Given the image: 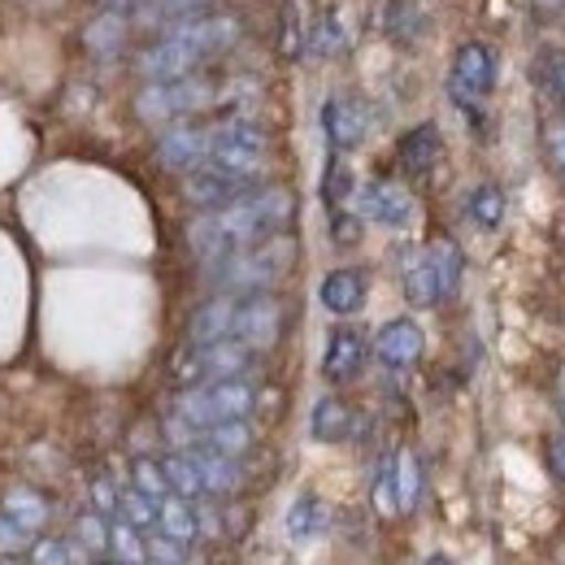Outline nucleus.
<instances>
[{
	"label": "nucleus",
	"instance_id": "25",
	"mask_svg": "<svg viewBox=\"0 0 565 565\" xmlns=\"http://www.w3.org/2000/svg\"><path fill=\"white\" fill-rule=\"evenodd\" d=\"M161 466H166V479H170V492L183 495V500H205V479H201V470H196V461H192V452H170V457H161Z\"/></svg>",
	"mask_w": 565,
	"mask_h": 565
},
{
	"label": "nucleus",
	"instance_id": "13",
	"mask_svg": "<svg viewBox=\"0 0 565 565\" xmlns=\"http://www.w3.org/2000/svg\"><path fill=\"white\" fill-rule=\"evenodd\" d=\"M365 356H370L365 335L353 331V327H335L331 340H327V353H322V379L335 383V387L353 383L356 374L365 370Z\"/></svg>",
	"mask_w": 565,
	"mask_h": 565
},
{
	"label": "nucleus",
	"instance_id": "31",
	"mask_svg": "<svg viewBox=\"0 0 565 565\" xmlns=\"http://www.w3.org/2000/svg\"><path fill=\"white\" fill-rule=\"evenodd\" d=\"M109 531H114V518H105V513H96V509L78 513V522H74V540H78L87 553H109Z\"/></svg>",
	"mask_w": 565,
	"mask_h": 565
},
{
	"label": "nucleus",
	"instance_id": "47",
	"mask_svg": "<svg viewBox=\"0 0 565 565\" xmlns=\"http://www.w3.org/2000/svg\"><path fill=\"white\" fill-rule=\"evenodd\" d=\"M562 418H565V401H562Z\"/></svg>",
	"mask_w": 565,
	"mask_h": 565
},
{
	"label": "nucleus",
	"instance_id": "42",
	"mask_svg": "<svg viewBox=\"0 0 565 565\" xmlns=\"http://www.w3.org/2000/svg\"><path fill=\"white\" fill-rule=\"evenodd\" d=\"M548 152H553V161H557V170L565 174V127H548Z\"/></svg>",
	"mask_w": 565,
	"mask_h": 565
},
{
	"label": "nucleus",
	"instance_id": "24",
	"mask_svg": "<svg viewBox=\"0 0 565 565\" xmlns=\"http://www.w3.org/2000/svg\"><path fill=\"white\" fill-rule=\"evenodd\" d=\"M26 535H40L44 526H49V518H53V509H49V500L35 492V488H13V492L4 495V504H0Z\"/></svg>",
	"mask_w": 565,
	"mask_h": 565
},
{
	"label": "nucleus",
	"instance_id": "36",
	"mask_svg": "<svg viewBox=\"0 0 565 565\" xmlns=\"http://www.w3.org/2000/svg\"><path fill=\"white\" fill-rule=\"evenodd\" d=\"M122 31H127V26H122V13H114V9H109V13L87 31V44H92L96 53H114V49L122 44Z\"/></svg>",
	"mask_w": 565,
	"mask_h": 565
},
{
	"label": "nucleus",
	"instance_id": "15",
	"mask_svg": "<svg viewBox=\"0 0 565 565\" xmlns=\"http://www.w3.org/2000/svg\"><path fill=\"white\" fill-rule=\"evenodd\" d=\"M322 136L335 152H349L365 140V109L349 96H331L322 105Z\"/></svg>",
	"mask_w": 565,
	"mask_h": 565
},
{
	"label": "nucleus",
	"instance_id": "46",
	"mask_svg": "<svg viewBox=\"0 0 565 565\" xmlns=\"http://www.w3.org/2000/svg\"><path fill=\"white\" fill-rule=\"evenodd\" d=\"M0 565H18V562H9V557H4V562H0Z\"/></svg>",
	"mask_w": 565,
	"mask_h": 565
},
{
	"label": "nucleus",
	"instance_id": "44",
	"mask_svg": "<svg viewBox=\"0 0 565 565\" xmlns=\"http://www.w3.org/2000/svg\"><path fill=\"white\" fill-rule=\"evenodd\" d=\"M426 565H452V562H448V557H439V553H435V557H426Z\"/></svg>",
	"mask_w": 565,
	"mask_h": 565
},
{
	"label": "nucleus",
	"instance_id": "27",
	"mask_svg": "<svg viewBox=\"0 0 565 565\" xmlns=\"http://www.w3.org/2000/svg\"><path fill=\"white\" fill-rule=\"evenodd\" d=\"M109 562L148 565V540H143V531H136V526L122 522V518H114V531H109Z\"/></svg>",
	"mask_w": 565,
	"mask_h": 565
},
{
	"label": "nucleus",
	"instance_id": "8",
	"mask_svg": "<svg viewBox=\"0 0 565 565\" xmlns=\"http://www.w3.org/2000/svg\"><path fill=\"white\" fill-rule=\"evenodd\" d=\"M262 192L257 188V174H231V170H217V166H201L183 179V201L196 205V210H226L244 196Z\"/></svg>",
	"mask_w": 565,
	"mask_h": 565
},
{
	"label": "nucleus",
	"instance_id": "6",
	"mask_svg": "<svg viewBox=\"0 0 565 565\" xmlns=\"http://www.w3.org/2000/svg\"><path fill=\"white\" fill-rule=\"evenodd\" d=\"M257 349L239 344V340H217V344H188L174 356V379L179 383H217V379H244L253 370Z\"/></svg>",
	"mask_w": 565,
	"mask_h": 565
},
{
	"label": "nucleus",
	"instance_id": "7",
	"mask_svg": "<svg viewBox=\"0 0 565 565\" xmlns=\"http://www.w3.org/2000/svg\"><path fill=\"white\" fill-rule=\"evenodd\" d=\"M213 100V83L205 78H161V83H148L140 96H136V114L143 122H170V118H183V114H196Z\"/></svg>",
	"mask_w": 565,
	"mask_h": 565
},
{
	"label": "nucleus",
	"instance_id": "3",
	"mask_svg": "<svg viewBox=\"0 0 565 565\" xmlns=\"http://www.w3.org/2000/svg\"><path fill=\"white\" fill-rule=\"evenodd\" d=\"M296 257V244L287 235H275L257 248H244V253H231L222 262H210V275L205 282L217 287L222 296H253V291H266L282 279V270L291 266Z\"/></svg>",
	"mask_w": 565,
	"mask_h": 565
},
{
	"label": "nucleus",
	"instance_id": "23",
	"mask_svg": "<svg viewBox=\"0 0 565 565\" xmlns=\"http://www.w3.org/2000/svg\"><path fill=\"white\" fill-rule=\"evenodd\" d=\"M309 430H313L318 444H340V439H349V430H353V409H349L340 396H322V401L313 405Z\"/></svg>",
	"mask_w": 565,
	"mask_h": 565
},
{
	"label": "nucleus",
	"instance_id": "30",
	"mask_svg": "<svg viewBox=\"0 0 565 565\" xmlns=\"http://www.w3.org/2000/svg\"><path fill=\"white\" fill-rule=\"evenodd\" d=\"M131 488L136 492H143L148 500H166V495H174L170 492V479H166V466L161 461H152V457H136L131 461Z\"/></svg>",
	"mask_w": 565,
	"mask_h": 565
},
{
	"label": "nucleus",
	"instance_id": "11",
	"mask_svg": "<svg viewBox=\"0 0 565 565\" xmlns=\"http://www.w3.org/2000/svg\"><path fill=\"white\" fill-rule=\"evenodd\" d=\"M495 87V53L492 44L483 40H470L457 49L452 57V96L466 105V100H479Z\"/></svg>",
	"mask_w": 565,
	"mask_h": 565
},
{
	"label": "nucleus",
	"instance_id": "35",
	"mask_svg": "<svg viewBox=\"0 0 565 565\" xmlns=\"http://www.w3.org/2000/svg\"><path fill=\"white\" fill-rule=\"evenodd\" d=\"M201 4H210V0H140L136 9H140V22H170V18H183Z\"/></svg>",
	"mask_w": 565,
	"mask_h": 565
},
{
	"label": "nucleus",
	"instance_id": "22",
	"mask_svg": "<svg viewBox=\"0 0 565 565\" xmlns=\"http://www.w3.org/2000/svg\"><path fill=\"white\" fill-rule=\"evenodd\" d=\"M157 531L170 535V540H179V544H196L201 540V513L192 509V500L166 495L157 504Z\"/></svg>",
	"mask_w": 565,
	"mask_h": 565
},
{
	"label": "nucleus",
	"instance_id": "21",
	"mask_svg": "<svg viewBox=\"0 0 565 565\" xmlns=\"http://www.w3.org/2000/svg\"><path fill=\"white\" fill-rule=\"evenodd\" d=\"M253 426L248 418H239V423H217V426H205V430H196V439H192V448H205V452H217V457H244L248 448H253Z\"/></svg>",
	"mask_w": 565,
	"mask_h": 565
},
{
	"label": "nucleus",
	"instance_id": "28",
	"mask_svg": "<svg viewBox=\"0 0 565 565\" xmlns=\"http://www.w3.org/2000/svg\"><path fill=\"white\" fill-rule=\"evenodd\" d=\"M466 217L483 231H495L504 222V192L495 183H479L470 196H466Z\"/></svg>",
	"mask_w": 565,
	"mask_h": 565
},
{
	"label": "nucleus",
	"instance_id": "45",
	"mask_svg": "<svg viewBox=\"0 0 565 565\" xmlns=\"http://www.w3.org/2000/svg\"><path fill=\"white\" fill-rule=\"evenodd\" d=\"M557 383H562V401H565V370H562V379H557Z\"/></svg>",
	"mask_w": 565,
	"mask_h": 565
},
{
	"label": "nucleus",
	"instance_id": "37",
	"mask_svg": "<svg viewBox=\"0 0 565 565\" xmlns=\"http://www.w3.org/2000/svg\"><path fill=\"white\" fill-rule=\"evenodd\" d=\"M148 562L152 565H188V544H179V540H170V535H152L148 540Z\"/></svg>",
	"mask_w": 565,
	"mask_h": 565
},
{
	"label": "nucleus",
	"instance_id": "14",
	"mask_svg": "<svg viewBox=\"0 0 565 565\" xmlns=\"http://www.w3.org/2000/svg\"><path fill=\"white\" fill-rule=\"evenodd\" d=\"M426 349V335L423 327L414 322V318H392L379 335H374V353L383 365H392V370H405V365H414Z\"/></svg>",
	"mask_w": 565,
	"mask_h": 565
},
{
	"label": "nucleus",
	"instance_id": "38",
	"mask_svg": "<svg viewBox=\"0 0 565 565\" xmlns=\"http://www.w3.org/2000/svg\"><path fill=\"white\" fill-rule=\"evenodd\" d=\"M35 544V535H26L4 509H0V557H18L22 548H31Z\"/></svg>",
	"mask_w": 565,
	"mask_h": 565
},
{
	"label": "nucleus",
	"instance_id": "43",
	"mask_svg": "<svg viewBox=\"0 0 565 565\" xmlns=\"http://www.w3.org/2000/svg\"><path fill=\"white\" fill-rule=\"evenodd\" d=\"M548 83H553V92H557V96L565 100V53L548 62Z\"/></svg>",
	"mask_w": 565,
	"mask_h": 565
},
{
	"label": "nucleus",
	"instance_id": "26",
	"mask_svg": "<svg viewBox=\"0 0 565 565\" xmlns=\"http://www.w3.org/2000/svg\"><path fill=\"white\" fill-rule=\"evenodd\" d=\"M418 492H423V470H418V457L401 452L392 457V500L401 513H409L418 504Z\"/></svg>",
	"mask_w": 565,
	"mask_h": 565
},
{
	"label": "nucleus",
	"instance_id": "9",
	"mask_svg": "<svg viewBox=\"0 0 565 565\" xmlns=\"http://www.w3.org/2000/svg\"><path fill=\"white\" fill-rule=\"evenodd\" d=\"M282 331V305L270 291H253V296H239V309H235V331L231 340L248 344V349H270Z\"/></svg>",
	"mask_w": 565,
	"mask_h": 565
},
{
	"label": "nucleus",
	"instance_id": "2",
	"mask_svg": "<svg viewBox=\"0 0 565 565\" xmlns=\"http://www.w3.org/2000/svg\"><path fill=\"white\" fill-rule=\"evenodd\" d=\"M239 40V18L231 13H213V18H192L183 26H174L166 40H157L152 49L140 53V74L148 83L161 78H188L205 57L231 49Z\"/></svg>",
	"mask_w": 565,
	"mask_h": 565
},
{
	"label": "nucleus",
	"instance_id": "41",
	"mask_svg": "<svg viewBox=\"0 0 565 565\" xmlns=\"http://www.w3.org/2000/svg\"><path fill=\"white\" fill-rule=\"evenodd\" d=\"M548 466H553V475L565 483V435H553V439H548Z\"/></svg>",
	"mask_w": 565,
	"mask_h": 565
},
{
	"label": "nucleus",
	"instance_id": "34",
	"mask_svg": "<svg viewBox=\"0 0 565 565\" xmlns=\"http://www.w3.org/2000/svg\"><path fill=\"white\" fill-rule=\"evenodd\" d=\"M309 49H313L318 57H335V53L344 49V26H340V18H335V13H327V18L313 26Z\"/></svg>",
	"mask_w": 565,
	"mask_h": 565
},
{
	"label": "nucleus",
	"instance_id": "20",
	"mask_svg": "<svg viewBox=\"0 0 565 565\" xmlns=\"http://www.w3.org/2000/svg\"><path fill=\"white\" fill-rule=\"evenodd\" d=\"M183 452H192L210 495H231L244 488V466L235 457H217V452H205V448H183Z\"/></svg>",
	"mask_w": 565,
	"mask_h": 565
},
{
	"label": "nucleus",
	"instance_id": "5",
	"mask_svg": "<svg viewBox=\"0 0 565 565\" xmlns=\"http://www.w3.org/2000/svg\"><path fill=\"white\" fill-rule=\"evenodd\" d=\"M461 270H466V257L452 239H435L423 257L405 270V296L418 305V309H430V305H444L457 296L461 287Z\"/></svg>",
	"mask_w": 565,
	"mask_h": 565
},
{
	"label": "nucleus",
	"instance_id": "4",
	"mask_svg": "<svg viewBox=\"0 0 565 565\" xmlns=\"http://www.w3.org/2000/svg\"><path fill=\"white\" fill-rule=\"evenodd\" d=\"M262 392L257 383L248 379H217V383H201V387H188L179 401H174V418H183L188 426L205 430L217 423H239L257 409Z\"/></svg>",
	"mask_w": 565,
	"mask_h": 565
},
{
	"label": "nucleus",
	"instance_id": "12",
	"mask_svg": "<svg viewBox=\"0 0 565 565\" xmlns=\"http://www.w3.org/2000/svg\"><path fill=\"white\" fill-rule=\"evenodd\" d=\"M210 152H213V127H174V131H166L157 140V161L166 170H183V174L201 170L210 161Z\"/></svg>",
	"mask_w": 565,
	"mask_h": 565
},
{
	"label": "nucleus",
	"instance_id": "16",
	"mask_svg": "<svg viewBox=\"0 0 565 565\" xmlns=\"http://www.w3.org/2000/svg\"><path fill=\"white\" fill-rule=\"evenodd\" d=\"M235 309H239V296H213L205 300L192 318H188V344H217V340H231L235 331Z\"/></svg>",
	"mask_w": 565,
	"mask_h": 565
},
{
	"label": "nucleus",
	"instance_id": "18",
	"mask_svg": "<svg viewBox=\"0 0 565 565\" xmlns=\"http://www.w3.org/2000/svg\"><path fill=\"white\" fill-rule=\"evenodd\" d=\"M439 127L435 122H423V127H414V131H405L401 143H396V157H401V170L405 174H414V179H423L435 170V161H439Z\"/></svg>",
	"mask_w": 565,
	"mask_h": 565
},
{
	"label": "nucleus",
	"instance_id": "19",
	"mask_svg": "<svg viewBox=\"0 0 565 565\" xmlns=\"http://www.w3.org/2000/svg\"><path fill=\"white\" fill-rule=\"evenodd\" d=\"M282 526H287V535H291V540H318V535L331 526V509H327V500H322V495L300 492L291 504H287Z\"/></svg>",
	"mask_w": 565,
	"mask_h": 565
},
{
	"label": "nucleus",
	"instance_id": "40",
	"mask_svg": "<svg viewBox=\"0 0 565 565\" xmlns=\"http://www.w3.org/2000/svg\"><path fill=\"white\" fill-rule=\"evenodd\" d=\"M331 239L344 244V248L356 244V239H361V213H335V217H331Z\"/></svg>",
	"mask_w": 565,
	"mask_h": 565
},
{
	"label": "nucleus",
	"instance_id": "29",
	"mask_svg": "<svg viewBox=\"0 0 565 565\" xmlns=\"http://www.w3.org/2000/svg\"><path fill=\"white\" fill-rule=\"evenodd\" d=\"M26 553L31 565H92V553L78 540H35Z\"/></svg>",
	"mask_w": 565,
	"mask_h": 565
},
{
	"label": "nucleus",
	"instance_id": "33",
	"mask_svg": "<svg viewBox=\"0 0 565 565\" xmlns=\"http://www.w3.org/2000/svg\"><path fill=\"white\" fill-rule=\"evenodd\" d=\"M349 196H353V170H349V161L331 157V166H327V174H322V201L335 210V205H344Z\"/></svg>",
	"mask_w": 565,
	"mask_h": 565
},
{
	"label": "nucleus",
	"instance_id": "32",
	"mask_svg": "<svg viewBox=\"0 0 565 565\" xmlns=\"http://www.w3.org/2000/svg\"><path fill=\"white\" fill-rule=\"evenodd\" d=\"M118 518L131 522L136 531H157V500H148L143 492L127 488L122 500H118Z\"/></svg>",
	"mask_w": 565,
	"mask_h": 565
},
{
	"label": "nucleus",
	"instance_id": "10",
	"mask_svg": "<svg viewBox=\"0 0 565 565\" xmlns=\"http://www.w3.org/2000/svg\"><path fill=\"white\" fill-rule=\"evenodd\" d=\"M356 213L365 222L387 226V231H405V226H414V196L405 188H396V183L374 179V183L356 188Z\"/></svg>",
	"mask_w": 565,
	"mask_h": 565
},
{
	"label": "nucleus",
	"instance_id": "48",
	"mask_svg": "<svg viewBox=\"0 0 565 565\" xmlns=\"http://www.w3.org/2000/svg\"><path fill=\"white\" fill-rule=\"evenodd\" d=\"M105 565H118V562H105Z\"/></svg>",
	"mask_w": 565,
	"mask_h": 565
},
{
	"label": "nucleus",
	"instance_id": "1",
	"mask_svg": "<svg viewBox=\"0 0 565 565\" xmlns=\"http://www.w3.org/2000/svg\"><path fill=\"white\" fill-rule=\"evenodd\" d=\"M296 213V196L282 192V188H262L226 210H210L205 217H196L188 226V244L201 262H222L231 253H244V248H257L266 239L282 235V226L291 222Z\"/></svg>",
	"mask_w": 565,
	"mask_h": 565
},
{
	"label": "nucleus",
	"instance_id": "17",
	"mask_svg": "<svg viewBox=\"0 0 565 565\" xmlns=\"http://www.w3.org/2000/svg\"><path fill=\"white\" fill-rule=\"evenodd\" d=\"M318 300L327 313L349 318L365 305V275L361 270H331L327 279L318 282Z\"/></svg>",
	"mask_w": 565,
	"mask_h": 565
},
{
	"label": "nucleus",
	"instance_id": "39",
	"mask_svg": "<svg viewBox=\"0 0 565 565\" xmlns=\"http://www.w3.org/2000/svg\"><path fill=\"white\" fill-rule=\"evenodd\" d=\"M118 500H122V492H118L109 479H92V509H96V513L118 518Z\"/></svg>",
	"mask_w": 565,
	"mask_h": 565
}]
</instances>
